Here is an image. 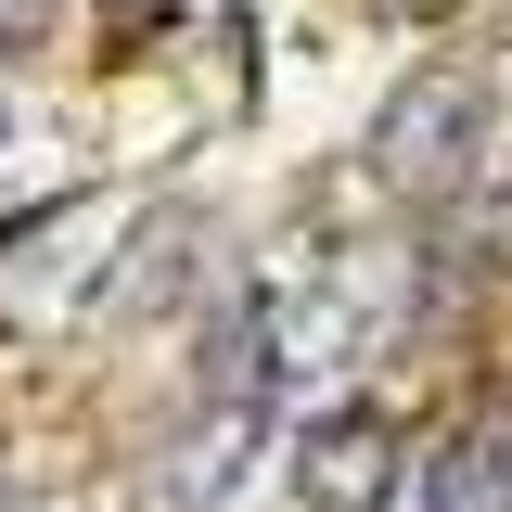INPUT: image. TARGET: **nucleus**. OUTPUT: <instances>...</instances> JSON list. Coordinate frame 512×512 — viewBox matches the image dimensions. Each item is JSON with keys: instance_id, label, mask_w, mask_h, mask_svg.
<instances>
[{"instance_id": "1", "label": "nucleus", "mask_w": 512, "mask_h": 512, "mask_svg": "<svg viewBox=\"0 0 512 512\" xmlns=\"http://www.w3.org/2000/svg\"><path fill=\"white\" fill-rule=\"evenodd\" d=\"M384 512H512V448H423L397 461Z\"/></svg>"}, {"instance_id": "2", "label": "nucleus", "mask_w": 512, "mask_h": 512, "mask_svg": "<svg viewBox=\"0 0 512 512\" xmlns=\"http://www.w3.org/2000/svg\"><path fill=\"white\" fill-rule=\"evenodd\" d=\"M52 13H64V0H0V52H26V39H39Z\"/></svg>"}]
</instances>
